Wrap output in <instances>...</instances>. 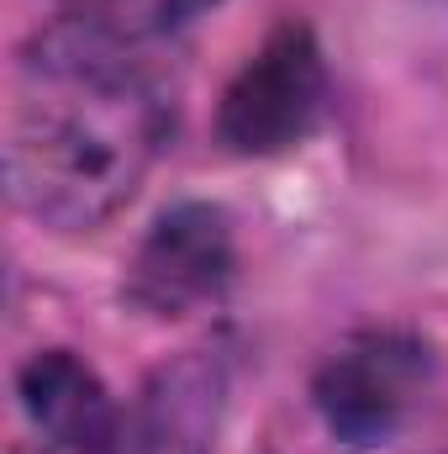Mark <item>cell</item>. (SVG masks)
Returning <instances> with one entry per match:
<instances>
[{"label": "cell", "mask_w": 448, "mask_h": 454, "mask_svg": "<svg viewBox=\"0 0 448 454\" xmlns=\"http://www.w3.org/2000/svg\"><path fill=\"white\" fill-rule=\"evenodd\" d=\"M217 364L180 359L143 391L137 418L121 428V454H206L217 428Z\"/></svg>", "instance_id": "7"}, {"label": "cell", "mask_w": 448, "mask_h": 454, "mask_svg": "<svg viewBox=\"0 0 448 454\" xmlns=\"http://www.w3.org/2000/svg\"><path fill=\"white\" fill-rule=\"evenodd\" d=\"M53 96L16 116L5 143L11 201L48 227H96L121 212L158 148L169 143V106L137 74L42 80Z\"/></svg>", "instance_id": "1"}, {"label": "cell", "mask_w": 448, "mask_h": 454, "mask_svg": "<svg viewBox=\"0 0 448 454\" xmlns=\"http://www.w3.org/2000/svg\"><path fill=\"white\" fill-rule=\"evenodd\" d=\"M222 0H85L64 21H53L37 43L27 69L37 80H80L132 69L127 53L158 37L185 32L190 21L212 16Z\"/></svg>", "instance_id": "4"}, {"label": "cell", "mask_w": 448, "mask_h": 454, "mask_svg": "<svg viewBox=\"0 0 448 454\" xmlns=\"http://www.w3.org/2000/svg\"><path fill=\"white\" fill-rule=\"evenodd\" d=\"M21 407L37 423V434L64 454H121V418L101 375L74 359L69 348H42L21 364Z\"/></svg>", "instance_id": "6"}, {"label": "cell", "mask_w": 448, "mask_h": 454, "mask_svg": "<svg viewBox=\"0 0 448 454\" xmlns=\"http://www.w3.org/2000/svg\"><path fill=\"white\" fill-rule=\"evenodd\" d=\"M422 375H428V359L417 343L390 339V333L359 339L322 364L317 412L353 450L390 444L396 428L406 423L412 402L422 396Z\"/></svg>", "instance_id": "3"}, {"label": "cell", "mask_w": 448, "mask_h": 454, "mask_svg": "<svg viewBox=\"0 0 448 454\" xmlns=\"http://www.w3.org/2000/svg\"><path fill=\"white\" fill-rule=\"evenodd\" d=\"M322 96H328V74H322L317 37L285 21L227 85L217 132L232 153H280L312 132Z\"/></svg>", "instance_id": "2"}, {"label": "cell", "mask_w": 448, "mask_h": 454, "mask_svg": "<svg viewBox=\"0 0 448 454\" xmlns=\"http://www.w3.org/2000/svg\"><path fill=\"white\" fill-rule=\"evenodd\" d=\"M232 280V227L217 207H169L132 259L127 296L153 317H185L222 296Z\"/></svg>", "instance_id": "5"}]
</instances>
